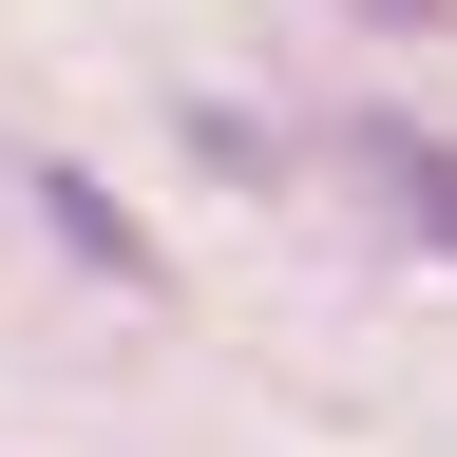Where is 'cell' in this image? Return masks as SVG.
I'll list each match as a JSON object with an SVG mask.
<instances>
[{
	"instance_id": "obj_2",
	"label": "cell",
	"mask_w": 457,
	"mask_h": 457,
	"mask_svg": "<svg viewBox=\"0 0 457 457\" xmlns=\"http://www.w3.org/2000/svg\"><path fill=\"white\" fill-rule=\"evenodd\" d=\"M381 191H400V228L457 248V153H438V134H381Z\"/></svg>"
},
{
	"instance_id": "obj_1",
	"label": "cell",
	"mask_w": 457,
	"mask_h": 457,
	"mask_svg": "<svg viewBox=\"0 0 457 457\" xmlns=\"http://www.w3.org/2000/svg\"><path fill=\"white\" fill-rule=\"evenodd\" d=\"M38 210H57V248H77V267H114V286H153V248H134V210H114L96 171H38Z\"/></svg>"
}]
</instances>
